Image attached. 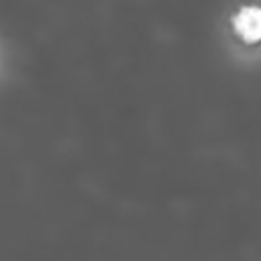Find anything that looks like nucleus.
<instances>
[{"mask_svg":"<svg viewBox=\"0 0 261 261\" xmlns=\"http://www.w3.org/2000/svg\"><path fill=\"white\" fill-rule=\"evenodd\" d=\"M234 35L245 43L261 41V4H245L230 18Z\"/></svg>","mask_w":261,"mask_h":261,"instance_id":"nucleus-1","label":"nucleus"}]
</instances>
